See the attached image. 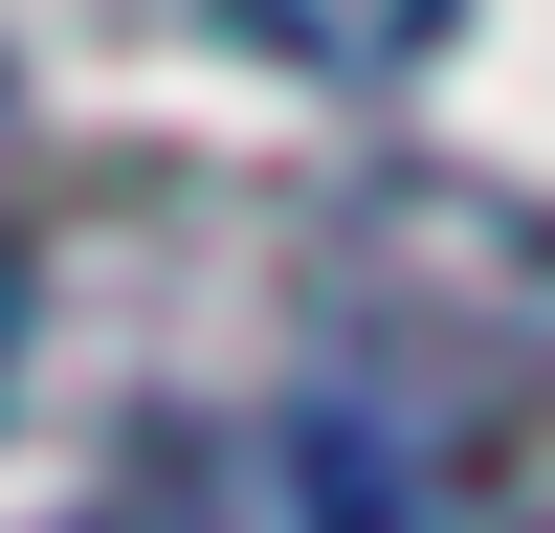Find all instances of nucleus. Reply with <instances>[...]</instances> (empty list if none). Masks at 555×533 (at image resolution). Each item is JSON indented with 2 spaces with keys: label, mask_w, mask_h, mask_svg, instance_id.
<instances>
[{
  "label": "nucleus",
  "mask_w": 555,
  "mask_h": 533,
  "mask_svg": "<svg viewBox=\"0 0 555 533\" xmlns=\"http://www.w3.org/2000/svg\"><path fill=\"white\" fill-rule=\"evenodd\" d=\"M67 533H423V444L378 400H289V422H156L89 467Z\"/></svg>",
  "instance_id": "f257e3e1"
},
{
  "label": "nucleus",
  "mask_w": 555,
  "mask_h": 533,
  "mask_svg": "<svg viewBox=\"0 0 555 533\" xmlns=\"http://www.w3.org/2000/svg\"><path fill=\"white\" fill-rule=\"evenodd\" d=\"M222 44H267V67L334 89V112H378V89H423L444 44H467V0H222Z\"/></svg>",
  "instance_id": "f03ea898"
},
{
  "label": "nucleus",
  "mask_w": 555,
  "mask_h": 533,
  "mask_svg": "<svg viewBox=\"0 0 555 533\" xmlns=\"http://www.w3.org/2000/svg\"><path fill=\"white\" fill-rule=\"evenodd\" d=\"M0 355H23V245H0Z\"/></svg>",
  "instance_id": "7ed1b4c3"
},
{
  "label": "nucleus",
  "mask_w": 555,
  "mask_h": 533,
  "mask_svg": "<svg viewBox=\"0 0 555 533\" xmlns=\"http://www.w3.org/2000/svg\"><path fill=\"white\" fill-rule=\"evenodd\" d=\"M533 533H555V511H533Z\"/></svg>",
  "instance_id": "20e7f679"
}]
</instances>
